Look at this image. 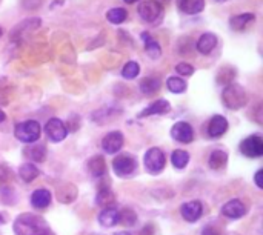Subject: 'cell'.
I'll use <instances>...</instances> for the list:
<instances>
[{"label":"cell","instance_id":"1","mask_svg":"<svg viewBox=\"0 0 263 235\" xmlns=\"http://www.w3.org/2000/svg\"><path fill=\"white\" fill-rule=\"evenodd\" d=\"M14 232L17 235H51L46 221L34 214H22L17 217L14 221Z\"/></svg>","mask_w":263,"mask_h":235},{"label":"cell","instance_id":"2","mask_svg":"<svg viewBox=\"0 0 263 235\" xmlns=\"http://www.w3.org/2000/svg\"><path fill=\"white\" fill-rule=\"evenodd\" d=\"M223 103L228 109H240L246 105V93L240 85H229L223 91Z\"/></svg>","mask_w":263,"mask_h":235},{"label":"cell","instance_id":"3","mask_svg":"<svg viewBox=\"0 0 263 235\" xmlns=\"http://www.w3.org/2000/svg\"><path fill=\"white\" fill-rule=\"evenodd\" d=\"M40 125L36 120H27L22 122L16 126L14 129V135L17 137V140L23 141V143H34L39 140L40 137Z\"/></svg>","mask_w":263,"mask_h":235},{"label":"cell","instance_id":"4","mask_svg":"<svg viewBox=\"0 0 263 235\" xmlns=\"http://www.w3.org/2000/svg\"><path fill=\"white\" fill-rule=\"evenodd\" d=\"M165 165H166L165 154L159 148L148 149V152L145 154V168L151 174H160L165 169Z\"/></svg>","mask_w":263,"mask_h":235},{"label":"cell","instance_id":"5","mask_svg":"<svg viewBox=\"0 0 263 235\" xmlns=\"http://www.w3.org/2000/svg\"><path fill=\"white\" fill-rule=\"evenodd\" d=\"M240 151L249 159H257L263 155V140L258 135H251L240 143Z\"/></svg>","mask_w":263,"mask_h":235},{"label":"cell","instance_id":"6","mask_svg":"<svg viewBox=\"0 0 263 235\" xmlns=\"http://www.w3.org/2000/svg\"><path fill=\"white\" fill-rule=\"evenodd\" d=\"M137 13L142 20L154 22L159 19V16L162 13V5H160V2H157V0H145V2H142L139 5Z\"/></svg>","mask_w":263,"mask_h":235},{"label":"cell","instance_id":"7","mask_svg":"<svg viewBox=\"0 0 263 235\" xmlns=\"http://www.w3.org/2000/svg\"><path fill=\"white\" fill-rule=\"evenodd\" d=\"M113 169H114L116 175L126 177V175L133 174V171L136 169V160L128 154L117 155L114 159V162H113Z\"/></svg>","mask_w":263,"mask_h":235},{"label":"cell","instance_id":"8","mask_svg":"<svg viewBox=\"0 0 263 235\" xmlns=\"http://www.w3.org/2000/svg\"><path fill=\"white\" fill-rule=\"evenodd\" d=\"M45 132L52 141H62L68 135V129L59 119H49L45 125Z\"/></svg>","mask_w":263,"mask_h":235},{"label":"cell","instance_id":"9","mask_svg":"<svg viewBox=\"0 0 263 235\" xmlns=\"http://www.w3.org/2000/svg\"><path fill=\"white\" fill-rule=\"evenodd\" d=\"M171 137L180 143H191L194 138V131L193 126L187 122H179L175 123L171 129Z\"/></svg>","mask_w":263,"mask_h":235},{"label":"cell","instance_id":"10","mask_svg":"<svg viewBox=\"0 0 263 235\" xmlns=\"http://www.w3.org/2000/svg\"><path fill=\"white\" fill-rule=\"evenodd\" d=\"M122 146H123V135L119 131L110 132L102 140V148L107 154H116L122 149Z\"/></svg>","mask_w":263,"mask_h":235},{"label":"cell","instance_id":"11","mask_svg":"<svg viewBox=\"0 0 263 235\" xmlns=\"http://www.w3.org/2000/svg\"><path fill=\"white\" fill-rule=\"evenodd\" d=\"M222 214L225 217L231 218V220H237V218H240V217H243L246 214V208H245V204L240 200L234 198V200H229L228 203L223 204Z\"/></svg>","mask_w":263,"mask_h":235},{"label":"cell","instance_id":"12","mask_svg":"<svg viewBox=\"0 0 263 235\" xmlns=\"http://www.w3.org/2000/svg\"><path fill=\"white\" fill-rule=\"evenodd\" d=\"M180 212H182V217H183L187 221L194 223V221H197V220L200 218V215H202V212H203V206H202V203L197 201V200L188 201V203H185V204L182 206Z\"/></svg>","mask_w":263,"mask_h":235},{"label":"cell","instance_id":"13","mask_svg":"<svg viewBox=\"0 0 263 235\" xmlns=\"http://www.w3.org/2000/svg\"><path fill=\"white\" fill-rule=\"evenodd\" d=\"M226 131H228V122L223 115H214L209 120L208 132L211 137H222Z\"/></svg>","mask_w":263,"mask_h":235},{"label":"cell","instance_id":"14","mask_svg":"<svg viewBox=\"0 0 263 235\" xmlns=\"http://www.w3.org/2000/svg\"><path fill=\"white\" fill-rule=\"evenodd\" d=\"M169 109H171V105H169V102L168 100H163V99H160V100H155L154 103H151L143 112H140V115L139 117H149V115H155V114H166V112H169Z\"/></svg>","mask_w":263,"mask_h":235},{"label":"cell","instance_id":"15","mask_svg":"<svg viewBox=\"0 0 263 235\" xmlns=\"http://www.w3.org/2000/svg\"><path fill=\"white\" fill-rule=\"evenodd\" d=\"M51 203V192L48 189H37L31 195V204L37 209H45Z\"/></svg>","mask_w":263,"mask_h":235},{"label":"cell","instance_id":"16","mask_svg":"<svg viewBox=\"0 0 263 235\" xmlns=\"http://www.w3.org/2000/svg\"><path fill=\"white\" fill-rule=\"evenodd\" d=\"M254 20H255V16H254V14L245 13V14H239V16L231 17L229 26H231V30H234V31H242V30H245L246 26H249Z\"/></svg>","mask_w":263,"mask_h":235},{"label":"cell","instance_id":"17","mask_svg":"<svg viewBox=\"0 0 263 235\" xmlns=\"http://www.w3.org/2000/svg\"><path fill=\"white\" fill-rule=\"evenodd\" d=\"M99 223L103 227H113L119 223V211L114 208H107L99 215Z\"/></svg>","mask_w":263,"mask_h":235},{"label":"cell","instance_id":"18","mask_svg":"<svg viewBox=\"0 0 263 235\" xmlns=\"http://www.w3.org/2000/svg\"><path fill=\"white\" fill-rule=\"evenodd\" d=\"M216 45H217V37L214 34H211V33H206V34H203L199 39L197 49L202 54H209V52H213V49L216 48Z\"/></svg>","mask_w":263,"mask_h":235},{"label":"cell","instance_id":"19","mask_svg":"<svg viewBox=\"0 0 263 235\" xmlns=\"http://www.w3.org/2000/svg\"><path fill=\"white\" fill-rule=\"evenodd\" d=\"M142 39H143V42H145V51H146V54H148L152 60H157V58L162 55L160 45H159L148 33H143V34H142Z\"/></svg>","mask_w":263,"mask_h":235},{"label":"cell","instance_id":"20","mask_svg":"<svg viewBox=\"0 0 263 235\" xmlns=\"http://www.w3.org/2000/svg\"><path fill=\"white\" fill-rule=\"evenodd\" d=\"M139 88H140V91L145 96L155 94L160 90V80H159L157 77H145V78H142V80H140Z\"/></svg>","mask_w":263,"mask_h":235},{"label":"cell","instance_id":"21","mask_svg":"<svg viewBox=\"0 0 263 235\" xmlns=\"http://www.w3.org/2000/svg\"><path fill=\"white\" fill-rule=\"evenodd\" d=\"M205 8V0H180V10L185 14H199Z\"/></svg>","mask_w":263,"mask_h":235},{"label":"cell","instance_id":"22","mask_svg":"<svg viewBox=\"0 0 263 235\" xmlns=\"http://www.w3.org/2000/svg\"><path fill=\"white\" fill-rule=\"evenodd\" d=\"M209 168L214 169V171H220L226 166L228 163V155L226 152L223 151H214L211 155H209Z\"/></svg>","mask_w":263,"mask_h":235},{"label":"cell","instance_id":"23","mask_svg":"<svg viewBox=\"0 0 263 235\" xmlns=\"http://www.w3.org/2000/svg\"><path fill=\"white\" fill-rule=\"evenodd\" d=\"M23 154L28 155L34 162H43L46 157V149L42 144H30L28 148L23 149Z\"/></svg>","mask_w":263,"mask_h":235},{"label":"cell","instance_id":"24","mask_svg":"<svg viewBox=\"0 0 263 235\" xmlns=\"http://www.w3.org/2000/svg\"><path fill=\"white\" fill-rule=\"evenodd\" d=\"M88 168H90L91 175H94V177H102V175L105 174V171H107V165H105L103 157H100V155L93 157V159L90 160V163H88Z\"/></svg>","mask_w":263,"mask_h":235},{"label":"cell","instance_id":"25","mask_svg":"<svg viewBox=\"0 0 263 235\" xmlns=\"http://www.w3.org/2000/svg\"><path fill=\"white\" fill-rule=\"evenodd\" d=\"M171 162L174 165V168H177V169H183L187 168L188 162H190V154L183 149H177V151H174L172 155H171Z\"/></svg>","mask_w":263,"mask_h":235},{"label":"cell","instance_id":"26","mask_svg":"<svg viewBox=\"0 0 263 235\" xmlns=\"http://www.w3.org/2000/svg\"><path fill=\"white\" fill-rule=\"evenodd\" d=\"M39 174H40V171H39L33 163H25V165H22L20 169H19L20 179H22L23 182H27V183H30V182H33L34 179H37Z\"/></svg>","mask_w":263,"mask_h":235},{"label":"cell","instance_id":"27","mask_svg":"<svg viewBox=\"0 0 263 235\" xmlns=\"http://www.w3.org/2000/svg\"><path fill=\"white\" fill-rule=\"evenodd\" d=\"M126 17H128V13H126V10H123V8H113V10H110V11L107 13V19H108V22L113 23V25H120V23H123V22L126 20Z\"/></svg>","mask_w":263,"mask_h":235},{"label":"cell","instance_id":"28","mask_svg":"<svg viewBox=\"0 0 263 235\" xmlns=\"http://www.w3.org/2000/svg\"><path fill=\"white\" fill-rule=\"evenodd\" d=\"M166 86L174 94H182V93L187 91V82L182 80V78H179V77H169L166 80Z\"/></svg>","mask_w":263,"mask_h":235},{"label":"cell","instance_id":"29","mask_svg":"<svg viewBox=\"0 0 263 235\" xmlns=\"http://www.w3.org/2000/svg\"><path fill=\"white\" fill-rule=\"evenodd\" d=\"M116 201V195L108 189V188H105V189H100L99 191V194H97V204H100V206H113V203Z\"/></svg>","mask_w":263,"mask_h":235},{"label":"cell","instance_id":"30","mask_svg":"<svg viewBox=\"0 0 263 235\" xmlns=\"http://www.w3.org/2000/svg\"><path fill=\"white\" fill-rule=\"evenodd\" d=\"M139 72H140V66L136 62H128L123 66L122 75H123V78H126V80H133V78H136L139 75Z\"/></svg>","mask_w":263,"mask_h":235},{"label":"cell","instance_id":"31","mask_svg":"<svg viewBox=\"0 0 263 235\" xmlns=\"http://www.w3.org/2000/svg\"><path fill=\"white\" fill-rule=\"evenodd\" d=\"M136 220H137V215L131 209H125L119 212V223H122L123 226H133Z\"/></svg>","mask_w":263,"mask_h":235},{"label":"cell","instance_id":"32","mask_svg":"<svg viewBox=\"0 0 263 235\" xmlns=\"http://www.w3.org/2000/svg\"><path fill=\"white\" fill-rule=\"evenodd\" d=\"M175 71H177V74H180V75H193L194 68L190 63H179L175 66Z\"/></svg>","mask_w":263,"mask_h":235},{"label":"cell","instance_id":"33","mask_svg":"<svg viewBox=\"0 0 263 235\" xmlns=\"http://www.w3.org/2000/svg\"><path fill=\"white\" fill-rule=\"evenodd\" d=\"M261 175H263V171H258V172L255 174V185H257V188H263Z\"/></svg>","mask_w":263,"mask_h":235},{"label":"cell","instance_id":"34","mask_svg":"<svg viewBox=\"0 0 263 235\" xmlns=\"http://www.w3.org/2000/svg\"><path fill=\"white\" fill-rule=\"evenodd\" d=\"M203 235H217V233H216V230H214V229H211V227H206V229L203 230Z\"/></svg>","mask_w":263,"mask_h":235},{"label":"cell","instance_id":"35","mask_svg":"<svg viewBox=\"0 0 263 235\" xmlns=\"http://www.w3.org/2000/svg\"><path fill=\"white\" fill-rule=\"evenodd\" d=\"M7 120V114L2 111V109H0V123H2V122H5Z\"/></svg>","mask_w":263,"mask_h":235},{"label":"cell","instance_id":"36","mask_svg":"<svg viewBox=\"0 0 263 235\" xmlns=\"http://www.w3.org/2000/svg\"><path fill=\"white\" fill-rule=\"evenodd\" d=\"M125 4H136V2H139V0H123Z\"/></svg>","mask_w":263,"mask_h":235},{"label":"cell","instance_id":"37","mask_svg":"<svg viewBox=\"0 0 263 235\" xmlns=\"http://www.w3.org/2000/svg\"><path fill=\"white\" fill-rule=\"evenodd\" d=\"M5 223V218L2 217V215H0V224H4Z\"/></svg>","mask_w":263,"mask_h":235},{"label":"cell","instance_id":"38","mask_svg":"<svg viewBox=\"0 0 263 235\" xmlns=\"http://www.w3.org/2000/svg\"><path fill=\"white\" fill-rule=\"evenodd\" d=\"M117 235H131V233H128V232H120V233H117Z\"/></svg>","mask_w":263,"mask_h":235},{"label":"cell","instance_id":"39","mask_svg":"<svg viewBox=\"0 0 263 235\" xmlns=\"http://www.w3.org/2000/svg\"><path fill=\"white\" fill-rule=\"evenodd\" d=\"M2 34H4V31H2V28H0V37H2Z\"/></svg>","mask_w":263,"mask_h":235},{"label":"cell","instance_id":"40","mask_svg":"<svg viewBox=\"0 0 263 235\" xmlns=\"http://www.w3.org/2000/svg\"><path fill=\"white\" fill-rule=\"evenodd\" d=\"M216 2H226V0H216Z\"/></svg>","mask_w":263,"mask_h":235}]
</instances>
